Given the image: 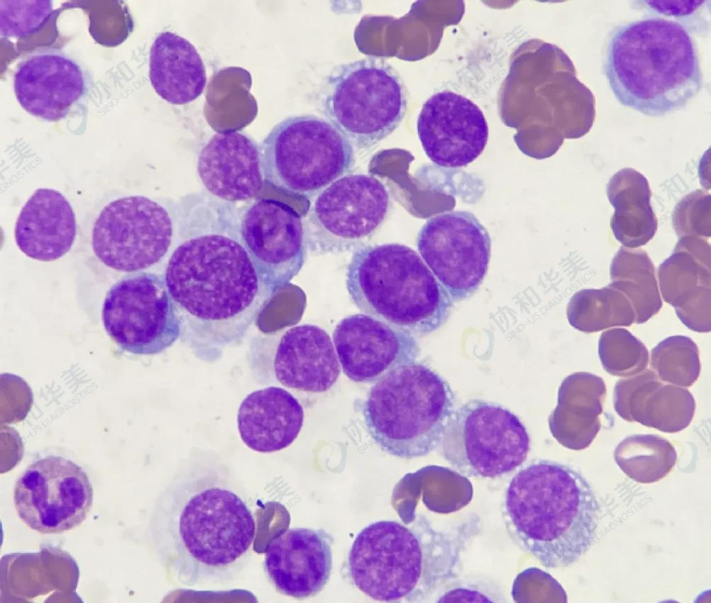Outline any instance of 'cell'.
Wrapping results in <instances>:
<instances>
[{
    "mask_svg": "<svg viewBox=\"0 0 711 603\" xmlns=\"http://www.w3.org/2000/svg\"><path fill=\"white\" fill-rule=\"evenodd\" d=\"M390 206L385 185L365 174H347L320 192L303 221L307 248L338 253L365 246L380 229Z\"/></svg>",
    "mask_w": 711,
    "mask_h": 603,
    "instance_id": "8fae6325",
    "label": "cell"
},
{
    "mask_svg": "<svg viewBox=\"0 0 711 603\" xmlns=\"http://www.w3.org/2000/svg\"><path fill=\"white\" fill-rule=\"evenodd\" d=\"M333 537L324 529L293 527L269 543L264 570L275 589L296 599L317 595L332 570Z\"/></svg>",
    "mask_w": 711,
    "mask_h": 603,
    "instance_id": "ffe728a7",
    "label": "cell"
},
{
    "mask_svg": "<svg viewBox=\"0 0 711 603\" xmlns=\"http://www.w3.org/2000/svg\"><path fill=\"white\" fill-rule=\"evenodd\" d=\"M417 244L421 259L453 301L478 290L487 271L491 239L473 214L451 211L429 218Z\"/></svg>",
    "mask_w": 711,
    "mask_h": 603,
    "instance_id": "9a60e30c",
    "label": "cell"
},
{
    "mask_svg": "<svg viewBox=\"0 0 711 603\" xmlns=\"http://www.w3.org/2000/svg\"><path fill=\"white\" fill-rule=\"evenodd\" d=\"M440 445L445 460L461 475L496 478L526 461L530 439L510 410L498 403L473 399L454 410Z\"/></svg>",
    "mask_w": 711,
    "mask_h": 603,
    "instance_id": "30bf717a",
    "label": "cell"
},
{
    "mask_svg": "<svg viewBox=\"0 0 711 603\" xmlns=\"http://www.w3.org/2000/svg\"><path fill=\"white\" fill-rule=\"evenodd\" d=\"M76 235V215L59 191L37 189L23 206L15 223V239L28 257L42 262L58 260L72 247Z\"/></svg>",
    "mask_w": 711,
    "mask_h": 603,
    "instance_id": "cb8c5ba5",
    "label": "cell"
},
{
    "mask_svg": "<svg viewBox=\"0 0 711 603\" xmlns=\"http://www.w3.org/2000/svg\"><path fill=\"white\" fill-rule=\"evenodd\" d=\"M102 321L110 338L133 355L159 354L181 334L165 278L151 272L131 273L115 283L104 298Z\"/></svg>",
    "mask_w": 711,
    "mask_h": 603,
    "instance_id": "7c38bea8",
    "label": "cell"
},
{
    "mask_svg": "<svg viewBox=\"0 0 711 603\" xmlns=\"http://www.w3.org/2000/svg\"><path fill=\"white\" fill-rule=\"evenodd\" d=\"M303 409L288 391L268 387L246 396L237 411V429L250 449L270 453L290 445L303 423Z\"/></svg>",
    "mask_w": 711,
    "mask_h": 603,
    "instance_id": "d4e9b609",
    "label": "cell"
},
{
    "mask_svg": "<svg viewBox=\"0 0 711 603\" xmlns=\"http://www.w3.org/2000/svg\"><path fill=\"white\" fill-rule=\"evenodd\" d=\"M455 405L449 383L426 364L415 362L390 371L371 387L362 415L367 432L381 450L410 459L440 445Z\"/></svg>",
    "mask_w": 711,
    "mask_h": 603,
    "instance_id": "52a82bcc",
    "label": "cell"
},
{
    "mask_svg": "<svg viewBox=\"0 0 711 603\" xmlns=\"http://www.w3.org/2000/svg\"><path fill=\"white\" fill-rule=\"evenodd\" d=\"M603 70L622 105L651 117L685 108L703 87L689 31L659 17L616 26L607 41Z\"/></svg>",
    "mask_w": 711,
    "mask_h": 603,
    "instance_id": "277c9868",
    "label": "cell"
},
{
    "mask_svg": "<svg viewBox=\"0 0 711 603\" xmlns=\"http://www.w3.org/2000/svg\"><path fill=\"white\" fill-rule=\"evenodd\" d=\"M607 196L614 209L611 229L619 243L626 248H637L652 239L658 221L644 176L632 168L619 170L608 183Z\"/></svg>",
    "mask_w": 711,
    "mask_h": 603,
    "instance_id": "83f0119b",
    "label": "cell"
},
{
    "mask_svg": "<svg viewBox=\"0 0 711 603\" xmlns=\"http://www.w3.org/2000/svg\"><path fill=\"white\" fill-rule=\"evenodd\" d=\"M324 114L358 149L394 132L408 105L405 85L383 58L367 57L338 65L321 92Z\"/></svg>",
    "mask_w": 711,
    "mask_h": 603,
    "instance_id": "9c48e42d",
    "label": "cell"
},
{
    "mask_svg": "<svg viewBox=\"0 0 711 603\" xmlns=\"http://www.w3.org/2000/svg\"><path fill=\"white\" fill-rule=\"evenodd\" d=\"M172 237V221L165 207L145 196L127 195L100 210L92 228V248L106 266L133 273L158 263Z\"/></svg>",
    "mask_w": 711,
    "mask_h": 603,
    "instance_id": "4fadbf2b",
    "label": "cell"
},
{
    "mask_svg": "<svg viewBox=\"0 0 711 603\" xmlns=\"http://www.w3.org/2000/svg\"><path fill=\"white\" fill-rule=\"evenodd\" d=\"M256 527L228 465L213 452L196 450L159 496L151 534L169 578L194 586L236 579L250 559Z\"/></svg>",
    "mask_w": 711,
    "mask_h": 603,
    "instance_id": "6da1fadb",
    "label": "cell"
},
{
    "mask_svg": "<svg viewBox=\"0 0 711 603\" xmlns=\"http://www.w3.org/2000/svg\"><path fill=\"white\" fill-rule=\"evenodd\" d=\"M87 74L61 50L39 47L24 56L13 78L16 99L30 114L48 121L67 117L88 92Z\"/></svg>",
    "mask_w": 711,
    "mask_h": 603,
    "instance_id": "d6986e66",
    "label": "cell"
},
{
    "mask_svg": "<svg viewBox=\"0 0 711 603\" xmlns=\"http://www.w3.org/2000/svg\"><path fill=\"white\" fill-rule=\"evenodd\" d=\"M599 356L606 372L626 377L646 369L649 361L645 345L628 330L620 328L608 330L601 334Z\"/></svg>",
    "mask_w": 711,
    "mask_h": 603,
    "instance_id": "836d02e7",
    "label": "cell"
},
{
    "mask_svg": "<svg viewBox=\"0 0 711 603\" xmlns=\"http://www.w3.org/2000/svg\"><path fill=\"white\" fill-rule=\"evenodd\" d=\"M333 339L343 373L356 382H376L390 371L415 362L419 353L412 334L367 314L341 319Z\"/></svg>",
    "mask_w": 711,
    "mask_h": 603,
    "instance_id": "ac0fdd59",
    "label": "cell"
},
{
    "mask_svg": "<svg viewBox=\"0 0 711 603\" xmlns=\"http://www.w3.org/2000/svg\"><path fill=\"white\" fill-rule=\"evenodd\" d=\"M567 316L572 327L585 333L612 327H628L635 318L628 299L610 284L575 293L567 305Z\"/></svg>",
    "mask_w": 711,
    "mask_h": 603,
    "instance_id": "4dcf8cb0",
    "label": "cell"
},
{
    "mask_svg": "<svg viewBox=\"0 0 711 603\" xmlns=\"http://www.w3.org/2000/svg\"><path fill=\"white\" fill-rule=\"evenodd\" d=\"M164 278L180 316L181 339L206 362L240 341L273 296L240 243L219 234L178 246Z\"/></svg>",
    "mask_w": 711,
    "mask_h": 603,
    "instance_id": "7a4b0ae2",
    "label": "cell"
},
{
    "mask_svg": "<svg viewBox=\"0 0 711 603\" xmlns=\"http://www.w3.org/2000/svg\"><path fill=\"white\" fill-rule=\"evenodd\" d=\"M417 128L428 158L448 168L465 167L474 161L485 149L489 135L480 108L449 90L433 94L424 103Z\"/></svg>",
    "mask_w": 711,
    "mask_h": 603,
    "instance_id": "e0dca14e",
    "label": "cell"
},
{
    "mask_svg": "<svg viewBox=\"0 0 711 603\" xmlns=\"http://www.w3.org/2000/svg\"><path fill=\"white\" fill-rule=\"evenodd\" d=\"M458 535L435 529L424 515L408 524L371 523L350 548L347 574L375 600L425 601L454 574L462 544Z\"/></svg>",
    "mask_w": 711,
    "mask_h": 603,
    "instance_id": "5b68a950",
    "label": "cell"
},
{
    "mask_svg": "<svg viewBox=\"0 0 711 603\" xmlns=\"http://www.w3.org/2000/svg\"><path fill=\"white\" fill-rule=\"evenodd\" d=\"M614 458L621 470L640 483L658 482L674 468L677 455L667 439L654 434L626 437L616 447Z\"/></svg>",
    "mask_w": 711,
    "mask_h": 603,
    "instance_id": "1f68e13d",
    "label": "cell"
},
{
    "mask_svg": "<svg viewBox=\"0 0 711 603\" xmlns=\"http://www.w3.org/2000/svg\"><path fill=\"white\" fill-rule=\"evenodd\" d=\"M265 182L287 194L311 198L347 175L353 146L328 120L296 115L277 124L259 146Z\"/></svg>",
    "mask_w": 711,
    "mask_h": 603,
    "instance_id": "ba28073f",
    "label": "cell"
},
{
    "mask_svg": "<svg viewBox=\"0 0 711 603\" xmlns=\"http://www.w3.org/2000/svg\"><path fill=\"white\" fill-rule=\"evenodd\" d=\"M346 287L360 311L416 336L439 329L453 307L450 294L419 254L396 243L356 250Z\"/></svg>",
    "mask_w": 711,
    "mask_h": 603,
    "instance_id": "8992f818",
    "label": "cell"
},
{
    "mask_svg": "<svg viewBox=\"0 0 711 603\" xmlns=\"http://www.w3.org/2000/svg\"><path fill=\"white\" fill-rule=\"evenodd\" d=\"M49 0L0 1V34L26 37L42 28L52 14Z\"/></svg>",
    "mask_w": 711,
    "mask_h": 603,
    "instance_id": "e575fe53",
    "label": "cell"
},
{
    "mask_svg": "<svg viewBox=\"0 0 711 603\" xmlns=\"http://www.w3.org/2000/svg\"><path fill=\"white\" fill-rule=\"evenodd\" d=\"M605 396V384L599 376L578 372L565 377L559 388L558 405L549 417L553 436L567 448H587L600 430Z\"/></svg>",
    "mask_w": 711,
    "mask_h": 603,
    "instance_id": "484cf974",
    "label": "cell"
},
{
    "mask_svg": "<svg viewBox=\"0 0 711 603\" xmlns=\"http://www.w3.org/2000/svg\"><path fill=\"white\" fill-rule=\"evenodd\" d=\"M599 505L578 471L549 460L521 468L507 487L503 517L510 538L547 568L576 563L595 541Z\"/></svg>",
    "mask_w": 711,
    "mask_h": 603,
    "instance_id": "3957f363",
    "label": "cell"
},
{
    "mask_svg": "<svg viewBox=\"0 0 711 603\" xmlns=\"http://www.w3.org/2000/svg\"><path fill=\"white\" fill-rule=\"evenodd\" d=\"M613 405L625 421L667 433L688 427L696 409L687 389L663 383L650 369L620 379L614 388Z\"/></svg>",
    "mask_w": 711,
    "mask_h": 603,
    "instance_id": "7402d4cb",
    "label": "cell"
},
{
    "mask_svg": "<svg viewBox=\"0 0 711 603\" xmlns=\"http://www.w3.org/2000/svg\"><path fill=\"white\" fill-rule=\"evenodd\" d=\"M239 231L240 244L274 296L305 262L308 248L303 219L287 204L262 198L245 211Z\"/></svg>",
    "mask_w": 711,
    "mask_h": 603,
    "instance_id": "2e32d148",
    "label": "cell"
},
{
    "mask_svg": "<svg viewBox=\"0 0 711 603\" xmlns=\"http://www.w3.org/2000/svg\"><path fill=\"white\" fill-rule=\"evenodd\" d=\"M651 365L660 381L682 387H691L701 372L698 346L688 337H669L652 349Z\"/></svg>",
    "mask_w": 711,
    "mask_h": 603,
    "instance_id": "d6a6232c",
    "label": "cell"
},
{
    "mask_svg": "<svg viewBox=\"0 0 711 603\" xmlns=\"http://www.w3.org/2000/svg\"><path fill=\"white\" fill-rule=\"evenodd\" d=\"M710 246L695 237H680L673 253L660 264L658 277L662 296L674 307L700 286L711 285Z\"/></svg>",
    "mask_w": 711,
    "mask_h": 603,
    "instance_id": "f1b7e54d",
    "label": "cell"
},
{
    "mask_svg": "<svg viewBox=\"0 0 711 603\" xmlns=\"http://www.w3.org/2000/svg\"><path fill=\"white\" fill-rule=\"evenodd\" d=\"M674 308L679 319L689 330L697 332L710 331V286L699 287L684 302Z\"/></svg>",
    "mask_w": 711,
    "mask_h": 603,
    "instance_id": "8d00e7d4",
    "label": "cell"
},
{
    "mask_svg": "<svg viewBox=\"0 0 711 603\" xmlns=\"http://www.w3.org/2000/svg\"><path fill=\"white\" fill-rule=\"evenodd\" d=\"M85 470L76 462L50 455L31 463L17 479L13 502L20 519L41 534H60L79 526L93 504Z\"/></svg>",
    "mask_w": 711,
    "mask_h": 603,
    "instance_id": "5bb4252c",
    "label": "cell"
},
{
    "mask_svg": "<svg viewBox=\"0 0 711 603\" xmlns=\"http://www.w3.org/2000/svg\"><path fill=\"white\" fill-rule=\"evenodd\" d=\"M672 224L677 235L700 238L711 235V196L696 189L687 194L676 205Z\"/></svg>",
    "mask_w": 711,
    "mask_h": 603,
    "instance_id": "d590c367",
    "label": "cell"
},
{
    "mask_svg": "<svg viewBox=\"0 0 711 603\" xmlns=\"http://www.w3.org/2000/svg\"><path fill=\"white\" fill-rule=\"evenodd\" d=\"M341 368L328 333L316 325L289 329L277 345L274 372L276 380L285 387L326 391L337 382Z\"/></svg>",
    "mask_w": 711,
    "mask_h": 603,
    "instance_id": "603a6c76",
    "label": "cell"
},
{
    "mask_svg": "<svg viewBox=\"0 0 711 603\" xmlns=\"http://www.w3.org/2000/svg\"><path fill=\"white\" fill-rule=\"evenodd\" d=\"M197 171L210 194L228 201L251 198L263 186L259 146L235 130L219 131L210 139L199 155Z\"/></svg>",
    "mask_w": 711,
    "mask_h": 603,
    "instance_id": "44dd1931",
    "label": "cell"
},
{
    "mask_svg": "<svg viewBox=\"0 0 711 603\" xmlns=\"http://www.w3.org/2000/svg\"><path fill=\"white\" fill-rule=\"evenodd\" d=\"M149 78L156 93L176 105L195 100L206 83L205 67L195 47L169 31L160 33L151 45Z\"/></svg>",
    "mask_w": 711,
    "mask_h": 603,
    "instance_id": "4316f807",
    "label": "cell"
},
{
    "mask_svg": "<svg viewBox=\"0 0 711 603\" xmlns=\"http://www.w3.org/2000/svg\"><path fill=\"white\" fill-rule=\"evenodd\" d=\"M610 278V285L630 301L635 323L646 322L662 308L655 266L645 250L621 247L612 260Z\"/></svg>",
    "mask_w": 711,
    "mask_h": 603,
    "instance_id": "f546056e",
    "label": "cell"
}]
</instances>
